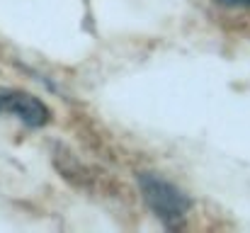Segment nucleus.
Wrapping results in <instances>:
<instances>
[{
	"mask_svg": "<svg viewBox=\"0 0 250 233\" xmlns=\"http://www.w3.org/2000/svg\"><path fill=\"white\" fill-rule=\"evenodd\" d=\"M136 182L146 207L156 214L158 221H163L167 229H175L185 221L187 212L192 209V199L177 185L156 172H139Z\"/></svg>",
	"mask_w": 250,
	"mask_h": 233,
	"instance_id": "f257e3e1",
	"label": "nucleus"
},
{
	"mask_svg": "<svg viewBox=\"0 0 250 233\" xmlns=\"http://www.w3.org/2000/svg\"><path fill=\"white\" fill-rule=\"evenodd\" d=\"M0 114L15 117L17 122L39 129L51 122V109L34 95L12 90V87H0Z\"/></svg>",
	"mask_w": 250,
	"mask_h": 233,
	"instance_id": "f03ea898",
	"label": "nucleus"
}]
</instances>
